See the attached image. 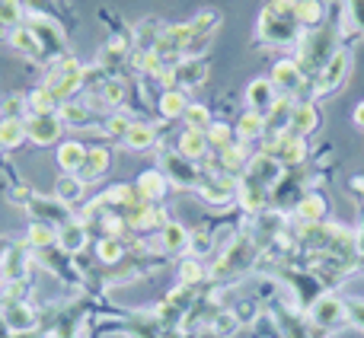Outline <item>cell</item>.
<instances>
[{
  "label": "cell",
  "mask_w": 364,
  "mask_h": 338,
  "mask_svg": "<svg viewBox=\"0 0 364 338\" xmlns=\"http://www.w3.org/2000/svg\"><path fill=\"white\" fill-rule=\"evenodd\" d=\"M83 77H87V67H83L77 58H61L58 67L51 70L48 80H45V89H48V93L58 99V106H61V102H68V96L83 83Z\"/></svg>",
  "instance_id": "cell-1"
},
{
  "label": "cell",
  "mask_w": 364,
  "mask_h": 338,
  "mask_svg": "<svg viewBox=\"0 0 364 338\" xmlns=\"http://www.w3.org/2000/svg\"><path fill=\"white\" fill-rule=\"evenodd\" d=\"M259 36L272 45H291L294 38H301V23L294 16H284V13L265 6L262 16H259Z\"/></svg>",
  "instance_id": "cell-2"
},
{
  "label": "cell",
  "mask_w": 364,
  "mask_h": 338,
  "mask_svg": "<svg viewBox=\"0 0 364 338\" xmlns=\"http://www.w3.org/2000/svg\"><path fill=\"white\" fill-rule=\"evenodd\" d=\"M61 115L58 112H45V115H29L26 119V138H32L36 144H55L61 138Z\"/></svg>",
  "instance_id": "cell-3"
},
{
  "label": "cell",
  "mask_w": 364,
  "mask_h": 338,
  "mask_svg": "<svg viewBox=\"0 0 364 338\" xmlns=\"http://www.w3.org/2000/svg\"><path fill=\"white\" fill-rule=\"evenodd\" d=\"M346 74H348V51H336V55L326 61V67L320 70V77H316L314 93L316 96H320V93H333V89L346 80Z\"/></svg>",
  "instance_id": "cell-4"
},
{
  "label": "cell",
  "mask_w": 364,
  "mask_h": 338,
  "mask_svg": "<svg viewBox=\"0 0 364 338\" xmlns=\"http://www.w3.org/2000/svg\"><path fill=\"white\" fill-rule=\"evenodd\" d=\"M246 102H250V112H259V115L272 112V109H275V102H278L275 83H272L269 77H256V80L246 87Z\"/></svg>",
  "instance_id": "cell-5"
},
{
  "label": "cell",
  "mask_w": 364,
  "mask_h": 338,
  "mask_svg": "<svg viewBox=\"0 0 364 338\" xmlns=\"http://www.w3.org/2000/svg\"><path fill=\"white\" fill-rule=\"evenodd\" d=\"M29 29L36 32V38L42 42L45 58H48V55H61V48H64L61 26H55L51 19H42V16H29Z\"/></svg>",
  "instance_id": "cell-6"
},
{
  "label": "cell",
  "mask_w": 364,
  "mask_h": 338,
  "mask_svg": "<svg viewBox=\"0 0 364 338\" xmlns=\"http://www.w3.org/2000/svg\"><path fill=\"white\" fill-rule=\"evenodd\" d=\"M272 83H275V89H282V93H297L304 83V70L297 61H278L275 67H272Z\"/></svg>",
  "instance_id": "cell-7"
},
{
  "label": "cell",
  "mask_w": 364,
  "mask_h": 338,
  "mask_svg": "<svg viewBox=\"0 0 364 338\" xmlns=\"http://www.w3.org/2000/svg\"><path fill=\"white\" fill-rule=\"evenodd\" d=\"M205 77L208 67L195 58H182L179 64L170 67V83H182V87H198V83H205Z\"/></svg>",
  "instance_id": "cell-8"
},
{
  "label": "cell",
  "mask_w": 364,
  "mask_h": 338,
  "mask_svg": "<svg viewBox=\"0 0 364 338\" xmlns=\"http://www.w3.org/2000/svg\"><path fill=\"white\" fill-rule=\"evenodd\" d=\"M316 121H320V115H316L314 102H294V112H291V131H294L297 138L314 131Z\"/></svg>",
  "instance_id": "cell-9"
},
{
  "label": "cell",
  "mask_w": 364,
  "mask_h": 338,
  "mask_svg": "<svg viewBox=\"0 0 364 338\" xmlns=\"http://www.w3.org/2000/svg\"><path fill=\"white\" fill-rule=\"evenodd\" d=\"M10 45L16 51H23V55H29V58H45L42 42L36 38V32H32L29 26H16V29L10 32Z\"/></svg>",
  "instance_id": "cell-10"
},
{
  "label": "cell",
  "mask_w": 364,
  "mask_h": 338,
  "mask_svg": "<svg viewBox=\"0 0 364 338\" xmlns=\"http://www.w3.org/2000/svg\"><path fill=\"white\" fill-rule=\"evenodd\" d=\"M211 151V144H208V134L205 131H182V138H179V153L186 160H201L205 153Z\"/></svg>",
  "instance_id": "cell-11"
},
{
  "label": "cell",
  "mask_w": 364,
  "mask_h": 338,
  "mask_svg": "<svg viewBox=\"0 0 364 338\" xmlns=\"http://www.w3.org/2000/svg\"><path fill=\"white\" fill-rule=\"evenodd\" d=\"M58 163H61L64 173H77L87 163V147L77 144V141H68V144L58 147Z\"/></svg>",
  "instance_id": "cell-12"
},
{
  "label": "cell",
  "mask_w": 364,
  "mask_h": 338,
  "mask_svg": "<svg viewBox=\"0 0 364 338\" xmlns=\"http://www.w3.org/2000/svg\"><path fill=\"white\" fill-rule=\"evenodd\" d=\"M58 115H61V121H68V128H80V125H87V121L93 119V109H90L87 102L68 99V102H61Z\"/></svg>",
  "instance_id": "cell-13"
},
{
  "label": "cell",
  "mask_w": 364,
  "mask_h": 338,
  "mask_svg": "<svg viewBox=\"0 0 364 338\" xmlns=\"http://www.w3.org/2000/svg\"><path fill=\"white\" fill-rule=\"evenodd\" d=\"M164 163H166V169H170L173 175H176V182H182V185H195V182H198V173H195L192 160H186L182 153H166Z\"/></svg>",
  "instance_id": "cell-14"
},
{
  "label": "cell",
  "mask_w": 364,
  "mask_h": 338,
  "mask_svg": "<svg viewBox=\"0 0 364 338\" xmlns=\"http://www.w3.org/2000/svg\"><path fill=\"white\" fill-rule=\"evenodd\" d=\"M154 138H157V128L154 125H141V121H134L132 128H128V134L122 141H125L132 151H144V147L154 144Z\"/></svg>",
  "instance_id": "cell-15"
},
{
  "label": "cell",
  "mask_w": 364,
  "mask_h": 338,
  "mask_svg": "<svg viewBox=\"0 0 364 338\" xmlns=\"http://www.w3.org/2000/svg\"><path fill=\"white\" fill-rule=\"evenodd\" d=\"M323 13H326V6H323V0H301L294 10V19L301 26H320L323 23Z\"/></svg>",
  "instance_id": "cell-16"
},
{
  "label": "cell",
  "mask_w": 364,
  "mask_h": 338,
  "mask_svg": "<svg viewBox=\"0 0 364 338\" xmlns=\"http://www.w3.org/2000/svg\"><path fill=\"white\" fill-rule=\"evenodd\" d=\"M316 322L320 326H333V322H339L342 316H346V307H342L339 300H333V297H323V300H316Z\"/></svg>",
  "instance_id": "cell-17"
},
{
  "label": "cell",
  "mask_w": 364,
  "mask_h": 338,
  "mask_svg": "<svg viewBox=\"0 0 364 338\" xmlns=\"http://www.w3.org/2000/svg\"><path fill=\"white\" fill-rule=\"evenodd\" d=\"M188 109V99L179 93V89H166L164 96H160V112L166 115V119H182Z\"/></svg>",
  "instance_id": "cell-18"
},
{
  "label": "cell",
  "mask_w": 364,
  "mask_h": 338,
  "mask_svg": "<svg viewBox=\"0 0 364 338\" xmlns=\"http://www.w3.org/2000/svg\"><path fill=\"white\" fill-rule=\"evenodd\" d=\"M26 138V121L19 119H4L0 121V147H16Z\"/></svg>",
  "instance_id": "cell-19"
},
{
  "label": "cell",
  "mask_w": 364,
  "mask_h": 338,
  "mask_svg": "<svg viewBox=\"0 0 364 338\" xmlns=\"http://www.w3.org/2000/svg\"><path fill=\"white\" fill-rule=\"evenodd\" d=\"M237 131H240V138H243V141H256V138H262V134H265V115H259V112H246L243 119H240Z\"/></svg>",
  "instance_id": "cell-20"
},
{
  "label": "cell",
  "mask_w": 364,
  "mask_h": 338,
  "mask_svg": "<svg viewBox=\"0 0 364 338\" xmlns=\"http://www.w3.org/2000/svg\"><path fill=\"white\" fill-rule=\"evenodd\" d=\"M80 195H83L80 175H61V179H58V201H61V205H74Z\"/></svg>",
  "instance_id": "cell-21"
},
{
  "label": "cell",
  "mask_w": 364,
  "mask_h": 338,
  "mask_svg": "<svg viewBox=\"0 0 364 338\" xmlns=\"http://www.w3.org/2000/svg\"><path fill=\"white\" fill-rule=\"evenodd\" d=\"M186 125H188V131H208V128L214 125L211 121V112H208L205 106H198V102H188V109H186Z\"/></svg>",
  "instance_id": "cell-22"
},
{
  "label": "cell",
  "mask_w": 364,
  "mask_h": 338,
  "mask_svg": "<svg viewBox=\"0 0 364 338\" xmlns=\"http://www.w3.org/2000/svg\"><path fill=\"white\" fill-rule=\"evenodd\" d=\"M6 326L16 329V332H26V329L36 326V316H32L23 303H10V307H6Z\"/></svg>",
  "instance_id": "cell-23"
},
{
  "label": "cell",
  "mask_w": 364,
  "mask_h": 338,
  "mask_svg": "<svg viewBox=\"0 0 364 338\" xmlns=\"http://www.w3.org/2000/svg\"><path fill=\"white\" fill-rule=\"evenodd\" d=\"M109 151L106 147H93V151H87V163H83V175H102L109 169Z\"/></svg>",
  "instance_id": "cell-24"
},
{
  "label": "cell",
  "mask_w": 364,
  "mask_h": 338,
  "mask_svg": "<svg viewBox=\"0 0 364 338\" xmlns=\"http://www.w3.org/2000/svg\"><path fill=\"white\" fill-rule=\"evenodd\" d=\"M19 16H23V6L19 0H0V29H16L19 26Z\"/></svg>",
  "instance_id": "cell-25"
},
{
  "label": "cell",
  "mask_w": 364,
  "mask_h": 338,
  "mask_svg": "<svg viewBox=\"0 0 364 338\" xmlns=\"http://www.w3.org/2000/svg\"><path fill=\"white\" fill-rule=\"evenodd\" d=\"M166 192V179L160 173H144L141 175V195L144 198H160Z\"/></svg>",
  "instance_id": "cell-26"
},
{
  "label": "cell",
  "mask_w": 364,
  "mask_h": 338,
  "mask_svg": "<svg viewBox=\"0 0 364 338\" xmlns=\"http://www.w3.org/2000/svg\"><path fill=\"white\" fill-rule=\"evenodd\" d=\"M61 243H64V249H68V252H80L83 243H87V233H83V227L70 224V227H64Z\"/></svg>",
  "instance_id": "cell-27"
},
{
  "label": "cell",
  "mask_w": 364,
  "mask_h": 338,
  "mask_svg": "<svg viewBox=\"0 0 364 338\" xmlns=\"http://www.w3.org/2000/svg\"><path fill=\"white\" fill-rule=\"evenodd\" d=\"M323 211H326V201L316 198V195H310V198L304 201L301 207H297V214H301L304 220H320V217H323Z\"/></svg>",
  "instance_id": "cell-28"
},
{
  "label": "cell",
  "mask_w": 364,
  "mask_h": 338,
  "mask_svg": "<svg viewBox=\"0 0 364 338\" xmlns=\"http://www.w3.org/2000/svg\"><path fill=\"white\" fill-rule=\"evenodd\" d=\"M205 134H208V144H211V147H224V151L230 147V138H233V131L227 125H211Z\"/></svg>",
  "instance_id": "cell-29"
},
{
  "label": "cell",
  "mask_w": 364,
  "mask_h": 338,
  "mask_svg": "<svg viewBox=\"0 0 364 338\" xmlns=\"http://www.w3.org/2000/svg\"><path fill=\"white\" fill-rule=\"evenodd\" d=\"M122 99H125V87H122L119 80H106V87H102V102H106V106H122Z\"/></svg>",
  "instance_id": "cell-30"
},
{
  "label": "cell",
  "mask_w": 364,
  "mask_h": 338,
  "mask_svg": "<svg viewBox=\"0 0 364 338\" xmlns=\"http://www.w3.org/2000/svg\"><path fill=\"white\" fill-rule=\"evenodd\" d=\"M164 246L170 252H176V249H182V246H186V230H182V227H176V224H170L164 230Z\"/></svg>",
  "instance_id": "cell-31"
},
{
  "label": "cell",
  "mask_w": 364,
  "mask_h": 338,
  "mask_svg": "<svg viewBox=\"0 0 364 338\" xmlns=\"http://www.w3.org/2000/svg\"><path fill=\"white\" fill-rule=\"evenodd\" d=\"M55 239V230L48 224H32V233H29V243L32 246H48Z\"/></svg>",
  "instance_id": "cell-32"
},
{
  "label": "cell",
  "mask_w": 364,
  "mask_h": 338,
  "mask_svg": "<svg viewBox=\"0 0 364 338\" xmlns=\"http://www.w3.org/2000/svg\"><path fill=\"white\" fill-rule=\"evenodd\" d=\"M100 256L106 258V262H119V258H122V243H119V239H102V243H100Z\"/></svg>",
  "instance_id": "cell-33"
},
{
  "label": "cell",
  "mask_w": 364,
  "mask_h": 338,
  "mask_svg": "<svg viewBox=\"0 0 364 338\" xmlns=\"http://www.w3.org/2000/svg\"><path fill=\"white\" fill-rule=\"evenodd\" d=\"M134 121H128L125 115H112V119H109V125H106V131L109 134H115V138H125L128 134V128H132Z\"/></svg>",
  "instance_id": "cell-34"
},
{
  "label": "cell",
  "mask_w": 364,
  "mask_h": 338,
  "mask_svg": "<svg viewBox=\"0 0 364 338\" xmlns=\"http://www.w3.org/2000/svg\"><path fill=\"white\" fill-rule=\"evenodd\" d=\"M23 106H26L23 96H6V99H4V119H19Z\"/></svg>",
  "instance_id": "cell-35"
},
{
  "label": "cell",
  "mask_w": 364,
  "mask_h": 338,
  "mask_svg": "<svg viewBox=\"0 0 364 338\" xmlns=\"http://www.w3.org/2000/svg\"><path fill=\"white\" fill-rule=\"evenodd\" d=\"M214 329H218L220 335H230L233 329H237V316H233V313H220L218 320H214Z\"/></svg>",
  "instance_id": "cell-36"
},
{
  "label": "cell",
  "mask_w": 364,
  "mask_h": 338,
  "mask_svg": "<svg viewBox=\"0 0 364 338\" xmlns=\"http://www.w3.org/2000/svg\"><path fill=\"white\" fill-rule=\"evenodd\" d=\"M297 4H301V0H272V10L275 13H284V16H294V10H297Z\"/></svg>",
  "instance_id": "cell-37"
},
{
  "label": "cell",
  "mask_w": 364,
  "mask_h": 338,
  "mask_svg": "<svg viewBox=\"0 0 364 338\" xmlns=\"http://www.w3.org/2000/svg\"><path fill=\"white\" fill-rule=\"evenodd\" d=\"M198 278H201V268H198V265H192V262L182 265V281H186V284H195Z\"/></svg>",
  "instance_id": "cell-38"
},
{
  "label": "cell",
  "mask_w": 364,
  "mask_h": 338,
  "mask_svg": "<svg viewBox=\"0 0 364 338\" xmlns=\"http://www.w3.org/2000/svg\"><path fill=\"white\" fill-rule=\"evenodd\" d=\"M352 119H355V125H358V128H364V102H358V109H355Z\"/></svg>",
  "instance_id": "cell-39"
}]
</instances>
